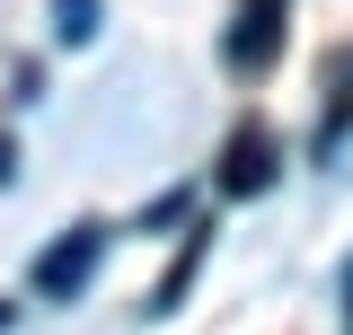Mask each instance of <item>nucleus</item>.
I'll return each mask as SVG.
<instances>
[{
  "mask_svg": "<svg viewBox=\"0 0 353 335\" xmlns=\"http://www.w3.org/2000/svg\"><path fill=\"white\" fill-rule=\"evenodd\" d=\"M283 27H292V0H239L230 9V36H221V62L239 80H265L283 62Z\"/></svg>",
  "mask_w": 353,
  "mask_h": 335,
  "instance_id": "nucleus-1",
  "label": "nucleus"
},
{
  "mask_svg": "<svg viewBox=\"0 0 353 335\" xmlns=\"http://www.w3.org/2000/svg\"><path fill=\"white\" fill-rule=\"evenodd\" d=\"M97 256H106V230H97V221L62 230V238L36 256V274H27V283H36V300H80V283H88V265H97Z\"/></svg>",
  "mask_w": 353,
  "mask_h": 335,
  "instance_id": "nucleus-2",
  "label": "nucleus"
},
{
  "mask_svg": "<svg viewBox=\"0 0 353 335\" xmlns=\"http://www.w3.org/2000/svg\"><path fill=\"white\" fill-rule=\"evenodd\" d=\"M265 185H274V132L239 124L230 150H221V194H265Z\"/></svg>",
  "mask_w": 353,
  "mask_h": 335,
  "instance_id": "nucleus-3",
  "label": "nucleus"
},
{
  "mask_svg": "<svg viewBox=\"0 0 353 335\" xmlns=\"http://www.w3.org/2000/svg\"><path fill=\"white\" fill-rule=\"evenodd\" d=\"M53 27H62V44H88L97 36V0H53Z\"/></svg>",
  "mask_w": 353,
  "mask_h": 335,
  "instance_id": "nucleus-4",
  "label": "nucleus"
},
{
  "mask_svg": "<svg viewBox=\"0 0 353 335\" xmlns=\"http://www.w3.org/2000/svg\"><path fill=\"white\" fill-rule=\"evenodd\" d=\"M345 327H353V265H345Z\"/></svg>",
  "mask_w": 353,
  "mask_h": 335,
  "instance_id": "nucleus-5",
  "label": "nucleus"
},
{
  "mask_svg": "<svg viewBox=\"0 0 353 335\" xmlns=\"http://www.w3.org/2000/svg\"><path fill=\"white\" fill-rule=\"evenodd\" d=\"M0 335H9V300H0Z\"/></svg>",
  "mask_w": 353,
  "mask_h": 335,
  "instance_id": "nucleus-6",
  "label": "nucleus"
}]
</instances>
